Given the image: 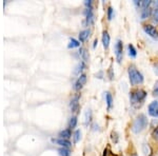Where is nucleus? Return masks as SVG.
Instances as JSON below:
<instances>
[{"label": "nucleus", "mask_w": 158, "mask_h": 156, "mask_svg": "<svg viewBox=\"0 0 158 156\" xmlns=\"http://www.w3.org/2000/svg\"><path fill=\"white\" fill-rule=\"evenodd\" d=\"M134 4L136 6H141V1H137V0H135L134 1Z\"/></svg>", "instance_id": "473e14b6"}, {"label": "nucleus", "mask_w": 158, "mask_h": 156, "mask_svg": "<svg viewBox=\"0 0 158 156\" xmlns=\"http://www.w3.org/2000/svg\"><path fill=\"white\" fill-rule=\"evenodd\" d=\"M153 95L158 97V80L155 82V86H154V91H153Z\"/></svg>", "instance_id": "7c9ffc66"}, {"label": "nucleus", "mask_w": 158, "mask_h": 156, "mask_svg": "<svg viewBox=\"0 0 158 156\" xmlns=\"http://www.w3.org/2000/svg\"><path fill=\"white\" fill-rule=\"evenodd\" d=\"M147 97V92L144 90H136L130 93V100L131 103L135 106L136 103H142V101L146 99Z\"/></svg>", "instance_id": "7ed1b4c3"}, {"label": "nucleus", "mask_w": 158, "mask_h": 156, "mask_svg": "<svg viewBox=\"0 0 158 156\" xmlns=\"http://www.w3.org/2000/svg\"><path fill=\"white\" fill-rule=\"evenodd\" d=\"M78 54H79V56L81 57V59H82V61H85V62H86V61L89 60V52L85 50V48H79Z\"/></svg>", "instance_id": "ddd939ff"}, {"label": "nucleus", "mask_w": 158, "mask_h": 156, "mask_svg": "<svg viewBox=\"0 0 158 156\" xmlns=\"http://www.w3.org/2000/svg\"><path fill=\"white\" fill-rule=\"evenodd\" d=\"M85 69V61H80V62L77 65V66H76L75 71H74V74H75V75L80 76L81 72H82Z\"/></svg>", "instance_id": "4468645a"}, {"label": "nucleus", "mask_w": 158, "mask_h": 156, "mask_svg": "<svg viewBox=\"0 0 158 156\" xmlns=\"http://www.w3.org/2000/svg\"><path fill=\"white\" fill-rule=\"evenodd\" d=\"M151 4H152L151 0H143V1H141V7H142V9H148V7H150Z\"/></svg>", "instance_id": "b1692460"}, {"label": "nucleus", "mask_w": 158, "mask_h": 156, "mask_svg": "<svg viewBox=\"0 0 158 156\" xmlns=\"http://www.w3.org/2000/svg\"><path fill=\"white\" fill-rule=\"evenodd\" d=\"M80 47V41L75 38H70L68 43V48H79Z\"/></svg>", "instance_id": "dca6fc26"}, {"label": "nucleus", "mask_w": 158, "mask_h": 156, "mask_svg": "<svg viewBox=\"0 0 158 156\" xmlns=\"http://www.w3.org/2000/svg\"><path fill=\"white\" fill-rule=\"evenodd\" d=\"M129 79L132 86H137L143 82V75L137 70L135 66H130L129 68Z\"/></svg>", "instance_id": "f03ea898"}, {"label": "nucleus", "mask_w": 158, "mask_h": 156, "mask_svg": "<svg viewBox=\"0 0 158 156\" xmlns=\"http://www.w3.org/2000/svg\"><path fill=\"white\" fill-rule=\"evenodd\" d=\"M85 25H92L95 21V15H94L93 12V7H85Z\"/></svg>", "instance_id": "20e7f679"}, {"label": "nucleus", "mask_w": 158, "mask_h": 156, "mask_svg": "<svg viewBox=\"0 0 158 156\" xmlns=\"http://www.w3.org/2000/svg\"><path fill=\"white\" fill-rule=\"evenodd\" d=\"M152 136H153V138H154L155 140H156V141H158V127H157V128H155V129L153 130Z\"/></svg>", "instance_id": "cd10ccee"}, {"label": "nucleus", "mask_w": 158, "mask_h": 156, "mask_svg": "<svg viewBox=\"0 0 158 156\" xmlns=\"http://www.w3.org/2000/svg\"><path fill=\"white\" fill-rule=\"evenodd\" d=\"M148 112H149V115L152 117H158V100H154L152 101L151 103L149 104V108H148Z\"/></svg>", "instance_id": "1a4fd4ad"}, {"label": "nucleus", "mask_w": 158, "mask_h": 156, "mask_svg": "<svg viewBox=\"0 0 158 156\" xmlns=\"http://www.w3.org/2000/svg\"><path fill=\"white\" fill-rule=\"evenodd\" d=\"M153 14V11L151 7H148V9H143L141 11V19H147Z\"/></svg>", "instance_id": "f3484780"}, {"label": "nucleus", "mask_w": 158, "mask_h": 156, "mask_svg": "<svg viewBox=\"0 0 158 156\" xmlns=\"http://www.w3.org/2000/svg\"><path fill=\"white\" fill-rule=\"evenodd\" d=\"M77 122H78L77 116H72L70 118V121H69V128H70L71 130L75 129L76 126H77Z\"/></svg>", "instance_id": "aec40b11"}, {"label": "nucleus", "mask_w": 158, "mask_h": 156, "mask_svg": "<svg viewBox=\"0 0 158 156\" xmlns=\"http://www.w3.org/2000/svg\"><path fill=\"white\" fill-rule=\"evenodd\" d=\"M97 43H98V40H97V39L94 40V43H93V48H96V45H97Z\"/></svg>", "instance_id": "f704fd0d"}, {"label": "nucleus", "mask_w": 158, "mask_h": 156, "mask_svg": "<svg viewBox=\"0 0 158 156\" xmlns=\"http://www.w3.org/2000/svg\"><path fill=\"white\" fill-rule=\"evenodd\" d=\"M113 18H114V10L112 6H109L108 7V19L112 20Z\"/></svg>", "instance_id": "393cba45"}, {"label": "nucleus", "mask_w": 158, "mask_h": 156, "mask_svg": "<svg viewBox=\"0 0 158 156\" xmlns=\"http://www.w3.org/2000/svg\"><path fill=\"white\" fill-rule=\"evenodd\" d=\"M52 142L54 145H60V148H67V149H70L72 147V142L69 139H64V138H52Z\"/></svg>", "instance_id": "423d86ee"}, {"label": "nucleus", "mask_w": 158, "mask_h": 156, "mask_svg": "<svg viewBox=\"0 0 158 156\" xmlns=\"http://www.w3.org/2000/svg\"><path fill=\"white\" fill-rule=\"evenodd\" d=\"M112 140L114 141V144H117L118 142V134L116 132H112Z\"/></svg>", "instance_id": "c85d7f7f"}, {"label": "nucleus", "mask_w": 158, "mask_h": 156, "mask_svg": "<svg viewBox=\"0 0 158 156\" xmlns=\"http://www.w3.org/2000/svg\"><path fill=\"white\" fill-rule=\"evenodd\" d=\"M152 4L155 6V9H158V0L157 1H152Z\"/></svg>", "instance_id": "72a5a7b5"}, {"label": "nucleus", "mask_w": 158, "mask_h": 156, "mask_svg": "<svg viewBox=\"0 0 158 156\" xmlns=\"http://www.w3.org/2000/svg\"><path fill=\"white\" fill-rule=\"evenodd\" d=\"M148 126V118L146 115L140 114L136 117V119L134 120L133 124H132V131L135 134H138V133L142 132Z\"/></svg>", "instance_id": "f257e3e1"}, {"label": "nucleus", "mask_w": 158, "mask_h": 156, "mask_svg": "<svg viewBox=\"0 0 158 156\" xmlns=\"http://www.w3.org/2000/svg\"><path fill=\"white\" fill-rule=\"evenodd\" d=\"M85 6L88 7H93V1H92V0H85Z\"/></svg>", "instance_id": "2f4dec72"}, {"label": "nucleus", "mask_w": 158, "mask_h": 156, "mask_svg": "<svg viewBox=\"0 0 158 156\" xmlns=\"http://www.w3.org/2000/svg\"><path fill=\"white\" fill-rule=\"evenodd\" d=\"M110 35H109V33L108 32H104L102 33V44H103V48H109V45H110Z\"/></svg>", "instance_id": "2eb2a0df"}, {"label": "nucleus", "mask_w": 158, "mask_h": 156, "mask_svg": "<svg viewBox=\"0 0 158 156\" xmlns=\"http://www.w3.org/2000/svg\"><path fill=\"white\" fill-rule=\"evenodd\" d=\"M58 137L64 138V139H70L71 137H73L72 130H71L70 128H67V129L62 130V131L59 132V134H58Z\"/></svg>", "instance_id": "9b49d317"}, {"label": "nucleus", "mask_w": 158, "mask_h": 156, "mask_svg": "<svg viewBox=\"0 0 158 156\" xmlns=\"http://www.w3.org/2000/svg\"><path fill=\"white\" fill-rule=\"evenodd\" d=\"M73 139H74V142H75V144L81 139V131L80 130H75V132L73 133Z\"/></svg>", "instance_id": "5701e85b"}, {"label": "nucleus", "mask_w": 158, "mask_h": 156, "mask_svg": "<svg viewBox=\"0 0 158 156\" xmlns=\"http://www.w3.org/2000/svg\"><path fill=\"white\" fill-rule=\"evenodd\" d=\"M142 149H143V153L146 155H148V154H150V153H151V149H150V147L147 144H143V145H142Z\"/></svg>", "instance_id": "bb28decb"}, {"label": "nucleus", "mask_w": 158, "mask_h": 156, "mask_svg": "<svg viewBox=\"0 0 158 156\" xmlns=\"http://www.w3.org/2000/svg\"><path fill=\"white\" fill-rule=\"evenodd\" d=\"M90 34H91L90 30H83V31H81V32L79 33V35H78L79 41H80V42L86 41V39H88V38L90 37Z\"/></svg>", "instance_id": "f8f14e48"}, {"label": "nucleus", "mask_w": 158, "mask_h": 156, "mask_svg": "<svg viewBox=\"0 0 158 156\" xmlns=\"http://www.w3.org/2000/svg\"><path fill=\"white\" fill-rule=\"evenodd\" d=\"M103 156H117V155H115L114 153H112L111 150H110L109 148H106V149L103 151Z\"/></svg>", "instance_id": "c756f323"}, {"label": "nucleus", "mask_w": 158, "mask_h": 156, "mask_svg": "<svg viewBox=\"0 0 158 156\" xmlns=\"http://www.w3.org/2000/svg\"><path fill=\"white\" fill-rule=\"evenodd\" d=\"M155 71H156V73L158 74V66H156V69H155Z\"/></svg>", "instance_id": "c9c22d12"}, {"label": "nucleus", "mask_w": 158, "mask_h": 156, "mask_svg": "<svg viewBox=\"0 0 158 156\" xmlns=\"http://www.w3.org/2000/svg\"><path fill=\"white\" fill-rule=\"evenodd\" d=\"M106 106H108V109H112V107H113V97H112L111 93H109V92L106 93Z\"/></svg>", "instance_id": "a211bd4d"}, {"label": "nucleus", "mask_w": 158, "mask_h": 156, "mask_svg": "<svg viewBox=\"0 0 158 156\" xmlns=\"http://www.w3.org/2000/svg\"><path fill=\"white\" fill-rule=\"evenodd\" d=\"M79 98H80V94H77L71 99L70 109L72 111V113H77L79 111Z\"/></svg>", "instance_id": "6e6552de"}, {"label": "nucleus", "mask_w": 158, "mask_h": 156, "mask_svg": "<svg viewBox=\"0 0 158 156\" xmlns=\"http://www.w3.org/2000/svg\"><path fill=\"white\" fill-rule=\"evenodd\" d=\"M152 17H153V21L158 24V9H154L153 14H152Z\"/></svg>", "instance_id": "a878e982"}, {"label": "nucleus", "mask_w": 158, "mask_h": 156, "mask_svg": "<svg viewBox=\"0 0 158 156\" xmlns=\"http://www.w3.org/2000/svg\"><path fill=\"white\" fill-rule=\"evenodd\" d=\"M58 153H59L60 156H71V151L67 148H59Z\"/></svg>", "instance_id": "4be33fe9"}, {"label": "nucleus", "mask_w": 158, "mask_h": 156, "mask_svg": "<svg viewBox=\"0 0 158 156\" xmlns=\"http://www.w3.org/2000/svg\"><path fill=\"white\" fill-rule=\"evenodd\" d=\"M91 121H92V111L91 109H88L85 115V126H89V124H91Z\"/></svg>", "instance_id": "6ab92c4d"}, {"label": "nucleus", "mask_w": 158, "mask_h": 156, "mask_svg": "<svg viewBox=\"0 0 158 156\" xmlns=\"http://www.w3.org/2000/svg\"><path fill=\"white\" fill-rule=\"evenodd\" d=\"M143 30H144V32H146L149 36H151L152 38H155V39L158 38V31L156 30L155 27H153L151 24H144Z\"/></svg>", "instance_id": "9d476101"}, {"label": "nucleus", "mask_w": 158, "mask_h": 156, "mask_svg": "<svg viewBox=\"0 0 158 156\" xmlns=\"http://www.w3.org/2000/svg\"><path fill=\"white\" fill-rule=\"evenodd\" d=\"M128 52H129V55L131 56L132 58H135L137 56V51H136V48H135V47L133 44H130L128 45Z\"/></svg>", "instance_id": "412c9836"}, {"label": "nucleus", "mask_w": 158, "mask_h": 156, "mask_svg": "<svg viewBox=\"0 0 158 156\" xmlns=\"http://www.w3.org/2000/svg\"><path fill=\"white\" fill-rule=\"evenodd\" d=\"M115 56L118 62H121L122 58H123V44H122L121 40H117L115 43Z\"/></svg>", "instance_id": "39448f33"}, {"label": "nucleus", "mask_w": 158, "mask_h": 156, "mask_svg": "<svg viewBox=\"0 0 158 156\" xmlns=\"http://www.w3.org/2000/svg\"><path fill=\"white\" fill-rule=\"evenodd\" d=\"M86 82V75L85 74H81L80 76H78V78L76 79L75 83H74V90L75 91H80L83 88V86Z\"/></svg>", "instance_id": "0eeeda50"}]
</instances>
